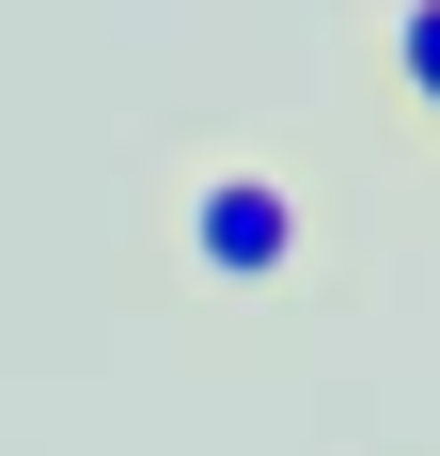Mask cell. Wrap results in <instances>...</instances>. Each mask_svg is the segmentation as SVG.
<instances>
[{"label": "cell", "instance_id": "2", "mask_svg": "<svg viewBox=\"0 0 440 456\" xmlns=\"http://www.w3.org/2000/svg\"><path fill=\"white\" fill-rule=\"evenodd\" d=\"M394 79H409V110L440 126V0H394Z\"/></svg>", "mask_w": 440, "mask_h": 456}, {"label": "cell", "instance_id": "1", "mask_svg": "<svg viewBox=\"0 0 440 456\" xmlns=\"http://www.w3.org/2000/svg\"><path fill=\"white\" fill-rule=\"evenodd\" d=\"M299 252H314V221H299V189H283V174H252V158H236V174L189 189V268H205L220 299H267Z\"/></svg>", "mask_w": 440, "mask_h": 456}]
</instances>
